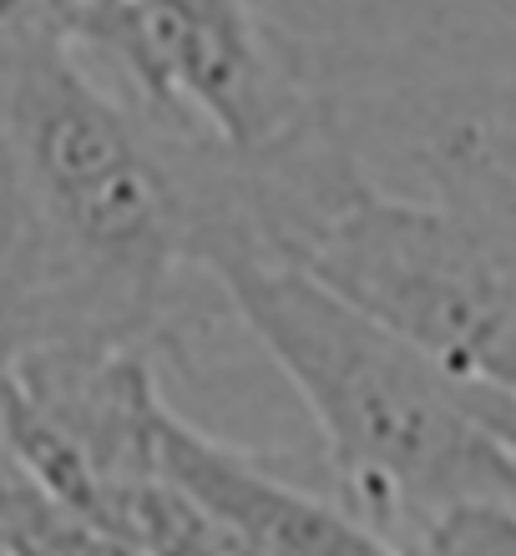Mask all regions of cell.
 <instances>
[{"label":"cell","mask_w":516,"mask_h":556,"mask_svg":"<svg viewBox=\"0 0 516 556\" xmlns=\"http://www.w3.org/2000/svg\"><path fill=\"white\" fill-rule=\"evenodd\" d=\"M304 400L335 501L385 546L451 506H516V400L451 369L284 258L228 253L203 268Z\"/></svg>","instance_id":"cell-1"},{"label":"cell","mask_w":516,"mask_h":556,"mask_svg":"<svg viewBox=\"0 0 516 556\" xmlns=\"http://www.w3.org/2000/svg\"><path fill=\"white\" fill-rule=\"evenodd\" d=\"M284 264L451 369L516 400V268L506 238L445 203L390 198L350 173L314 207Z\"/></svg>","instance_id":"cell-2"},{"label":"cell","mask_w":516,"mask_h":556,"mask_svg":"<svg viewBox=\"0 0 516 556\" xmlns=\"http://www.w3.org/2000/svg\"><path fill=\"white\" fill-rule=\"evenodd\" d=\"M76 46L112 56L167 132L238 162L274 157L335 117L253 0H106Z\"/></svg>","instance_id":"cell-3"},{"label":"cell","mask_w":516,"mask_h":556,"mask_svg":"<svg viewBox=\"0 0 516 556\" xmlns=\"http://www.w3.org/2000/svg\"><path fill=\"white\" fill-rule=\"evenodd\" d=\"M158 466L223 556H400L340 501L279 481L259 455L203 435L173 410L158 440Z\"/></svg>","instance_id":"cell-4"},{"label":"cell","mask_w":516,"mask_h":556,"mask_svg":"<svg viewBox=\"0 0 516 556\" xmlns=\"http://www.w3.org/2000/svg\"><path fill=\"white\" fill-rule=\"evenodd\" d=\"M430 177L441 203L491 233L516 238V132L491 122H461L430 147Z\"/></svg>","instance_id":"cell-5"},{"label":"cell","mask_w":516,"mask_h":556,"mask_svg":"<svg viewBox=\"0 0 516 556\" xmlns=\"http://www.w3.org/2000/svg\"><path fill=\"white\" fill-rule=\"evenodd\" d=\"M400 556H516V506L506 501H466L451 506Z\"/></svg>","instance_id":"cell-6"},{"label":"cell","mask_w":516,"mask_h":556,"mask_svg":"<svg viewBox=\"0 0 516 556\" xmlns=\"http://www.w3.org/2000/svg\"><path fill=\"white\" fill-rule=\"evenodd\" d=\"M106 0H0V26H41L66 41H81V30L97 21Z\"/></svg>","instance_id":"cell-7"},{"label":"cell","mask_w":516,"mask_h":556,"mask_svg":"<svg viewBox=\"0 0 516 556\" xmlns=\"http://www.w3.org/2000/svg\"><path fill=\"white\" fill-rule=\"evenodd\" d=\"M496 238H502V233H496ZM506 249H512V268H516V238H506Z\"/></svg>","instance_id":"cell-8"}]
</instances>
